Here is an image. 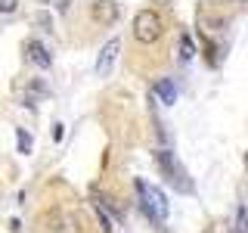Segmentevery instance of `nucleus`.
I'll return each mask as SVG.
<instances>
[{
	"label": "nucleus",
	"mask_w": 248,
	"mask_h": 233,
	"mask_svg": "<svg viewBox=\"0 0 248 233\" xmlns=\"http://www.w3.org/2000/svg\"><path fill=\"white\" fill-rule=\"evenodd\" d=\"M16 10V0H0V13H13Z\"/></svg>",
	"instance_id": "obj_12"
},
{
	"label": "nucleus",
	"mask_w": 248,
	"mask_h": 233,
	"mask_svg": "<svg viewBox=\"0 0 248 233\" xmlns=\"http://www.w3.org/2000/svg\"><path fill=\"white\" fill-rule=\"evenodd\" d=\"M155 162H158V168L165 171V177H168V181L177 186V190H183V193H189V190H192L189 177H186V171H183L180 162H177V155H174V152L158 150V152H155Z\"/></svg>",
	"instance_id": "obj_3"
},
{
	"label": "nucleus",
	"mask_w": 248,
	"mask_h": 233,
	"mask_svg": "<svg viewBox=\"0 0 248 233\" xmlns=\"http://www.w3.org/2000/svg\"><path fill=\"white\" fill-rule=\"evenodd\" d=\"M44 233H81V221H78L75 212L56 208L44 217Z\"/></svg>",
	"instance_id": "obj_4"
},
{
	"label": "nucleus",
	"mask_w": 248,
	"mask_h": 233,
	"mask_svg": "<svg viewBox=\"0 0 248 233\" xmlns=\"http://www.w3.org/2000/svg\"><path fill=\"white\" fill-rule=\"evenodd\" d=\"M192 53H196V50H192V41H189V37H180V56L189 59Z\"/></svg>",
	"instance_id": "obj_10"
},
{
	"label": "nucleus",
	"mask_w": 248,
	"mask_h": 233,
	"mask_svg": "<svg viewBox=\"0 0 248 233\" xmlns=\"http://www.w3.org/2000/svg\"><path fill=\"white\" fill-rule=\"evenodd\" d=\"M155 93H158L161 103H168V106L177 103V87H174V81H158V84H155Z\"/></svg>",
	"instance_id": "obj_8"
},
{
	"label": "nucleus",
	"mask_w": 248,
	"mask_h": 233,
	"mask_svg": "<svg viewBox=\"0 0 248 233\" xmlns=\"http://www.w3.org/2000/svg\"><path fill=\"white\" fill-rule=\"evenodd\" d=\"M28 59L41 68H50V53H46V47L41 41H28Z\"/></svg>",
	"instance_id": "obj_6"
},
{
	"label": "nucleus",
	"mask_w": 248,
	"mask_h": 233,
	"mask_svg": "<svg viewBox=\"0 0 248 233\" xmlns=\"http://www.w3.org/2000/svg\"><path fill=\"white\" fill-rule=\"evenodd\" d=\"M118 50H121V41H118V37H112V41L103 44V50H99V59H96V75H99V78H106L108 72H112L115 59H118Z\"/></svg>",
	"instance_id": "obj_5"
},
{
	"label": "nucleus",
	"mask_w": 248,
	"mask_h": 233,
	"mask_svg": "<svg viewBox=\"0 0 248 233\" xmlns=\"http://www.w3.org/2000/svg\"><path fill=\"white\" fill-rule=\"evenodd\" d=\"M137 193H140V199H143V212L149 215L152 221H165V217H168V199H165V193H161L158 186L146 183V181H137Z\"/></svg>",
	"instance_id": "obj_1"
},
{
	"label": "nucleus",
	"mask_w": 248,
	"mask_h": 233,
	"mask_svg": "<svg viewBox=\"0 0 248 233\" xmlns=\"http://www.w3.org/2000/svg\"><path fill=\"white\" fill-rule=\"evenodd\" d=\"M239 233H248V212L245 208H239V227H236Z\"/></svg>",
	"instance_id": "obj_11"
},
{
	"label": "nucleus",
	"mask_w": 248,
	"mask_h": 233,
	"mask_svg": "<svg viewBox=\"0 0 248 233\" xmlns=\"http://www.w3.org/2000/svg\"><path fill=\"white\" fill-rule=\"evenodd\" d=\"M134 37L140 44H155L161 37V16L155 10H140L134 19Z\"/></svg>",
	"instance_id": "obj_2"
},
{
	"label": "nucleus",
	"mask_w": 248,
	"mask_h": 233,
	"mask_svg": "<svg viewBox=\"0 0 248 233\" xmlns=\"http://www.w3.org/2000/svg\"><path fill=\"white\" fill-rule=\"evenodd\" d=\"M115 16H118V6L115 3H108V0L106 3H93V19L96 22H106L108 25V22H115Z\"/></svg>",
	"instance_id": "obj_7"
},
{
	"label": "nucleus",
	"mask_w": 248,
	"mask_h": 233,
	"mask_svg": "<svg viewBox=\"0 0 248 233\" xmlns=\"http://www.w3.org/2000/svg\"><path fill=\"white\" fill-rule=\"evenodd\" d=\"M16 143H19V150H22V152H28V150H31V134L19 131V134H16Z\"/></svg>",
	"instance_id": "obj_9"
}]
</instances>
